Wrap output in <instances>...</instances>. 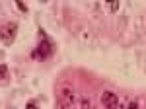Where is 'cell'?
I'll return each instance as SVG.
<instances>
[{"label":"cell","mask_w":146,"mask_h":109,"mask_svg":"<svg viewBox=\"0 0 146 109\" xmlns=\"http://www.w3.org/2000/svg\"><path fill=\"white\" fill-rule=\"evenodd\" d=\"M25 109H39V107H37L35 103H27V107H25Z\"/></svg>","instance_id":"obj_10"},{"label":"cell","mask_w":146,"mask_h":109,"mask_svg":"<svg viewBox=\"0 0 146 109\" xmlns=\"http://www.w3.org/2000/svg\"><path fill=\"white\" fill-rule=\"evenodd\" d=\"M16 33H18V23H16V22L4 23V25L0 27V41H2V43H6V45L14 43Z\"/></svg>","instance_id":"obj_1"},{"label":"cell","mask_w":146,"mask_h":109,"mask_svg":"<svg viewBox=\"0 0 146 109\" xmlns=\"http://www.w3.org/2000/svg\"><path fill=\"white\" fill-rule=\"evenodd\" d=\"M6 76H8V66L0 64V78H6Z\"/></svg>","instance_id":"obj_7"},{"label":"cell","mask_w":146,"mask_h":109,"mask_svg":"<svg viewBox=\"0 0 146 109\" xmlns=\"http://www.w3.org/2000/svg\"><path fill=\"white\" fill-rule=\"evenodd\" d=\"M60 98H62L64 103L70 105V103L74 101V94H72V90H70V88H60Z\"/></svg>","instance_id":"obj_4"},{"label":"cell","mask_w":146,"mask_h":109,"mask_svg":"<svg viewBox=\"0 0 146 109\" xmlns=\"http://www.w3.org/2000/svg\"><path fill=\"white\" fill-rule=\"evenodd\" d=\"M49 54H53V45H51L49 39H41L39 47L31 53V58H35V60H43V58L49 56Z\"/></svg>","instance_id":"obj_2"},{"label":"cell","mask_w":146,"mask_h":109,"mask_svg":"<svg viewBox=\"0 0 146 109\" xmlns=\"http://www.w3.org/2000/svg\"><path fill=\"white\" fill-rule=\"evenodd\" d=\"M103 6H105L109 12H117V10H119V6H121V2H119V0H109V2H105Z\"/></svg>","instance_id":"obj_5"},{"label":"cell","mask_w":146,"mask_h":109,"mask_svg":"<svg viewBox=\"0 0 146 109\" xmlns=\"http://www.w3.org/2000/svg\"><path fill=\"white\" fill-rule=\"evenodd\" d=\"M101 103L105 109H119V99L113 92H103L101 94Z\"/></svg>","instance_id":"obj_3"},{"label":"cell","mask_w":146,"mask_h":109,"mask_svg":"<svg viewBox=\"0 0 146 109\" xmlns=\"http://www.w3.org/2000/svg\"><path fill=\"white\" fill-rule=\"evenodd\" d=\"M127 109H138V105H136V101H131V103H129V107Z\"/></svg>","instance_id":"obj_9"},{"label":"cell","mask_w":146,"mask_h":109,"mask_svg":"<svg viewBox=\"0 0 146 109\" xmlns=\"http://www.w3.org/2000/svg\"><path fill=\"white\" fill-rule=\"evenodd\" d=\"M80 109H94L92 99L90 98H82V99H80Z\"/></svg>","instance_id":"obj_6"},{"label":"cell","mask_w":146,"mask_h":109,"mask_svg":"<svg viewBox=\"0 0 146 109\" xmlns=\"http://www.w3.org/2000/svg\"><path fill=\"white\" fill-rule=\"evenodd\" d=\"M16 6H18L22 12H27V4H25V2H22V0H16Z\"/></svg>","instance_id":"obj_8"}]
</instances>
